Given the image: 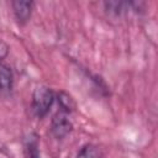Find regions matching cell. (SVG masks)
Here are the masks:
<instances>
[{
  "label": "cell",
  "mask_w": 158,
  "mask_h": 158,
  "mask_svg": "<svg viewBox=\"0 0 158 158\" xmlns=\"http://www.w3.org/2000/svg\"><path fill=\"white\" fill-rule=\"evenodd\" d=\"M56 99V94L53 93V90L48 86L44 85H40L33 90L32 94V102H31V107H32V112L35 114L36 117L42 118L44 117Z\"/></svg>",
  "instance_id": "6da1fadb"
},
{
  "label": "cell",
  "mask_w": 158,
  "mask_h": 158,
  "mask_svg": "<svg viewBox=\"0 0 158 158\" xmlns=\"http://www.w3.org/2000/svg\"><path fill=\"white\" fill-rule=\"evenodd\" d=\"M72 130H73V123L68 118V114L59 110L53 115L51 120V133L54 136V138L62 139L67 135H69Z\"/></svg>",
  "instance_id": "7a4b0ae2"
},
{
  "label": "cell",
  "mask_w": 158,
  "mask_h": 158,
  "mask_svg": "<svg viewBox=\"0 0 158 158\" xmlns=\"http://www.w3.org/2000/svg\"><path fill=\"white\" fill-rule=\"evenodd\" d=\"M11 6H12V11H14V15H15L17 22L20 25H25L32 15L33 1L15 0V1L11 2Z\"/></svg>",
  "instance_id": "3957f363"
},
{
  "label": "cell",
  "mask_w": 158,
  "mask_h": 158,
  "mask_svg": "<svg viewBox=\"0 0 158 158\" xmlns=\"http://www.w3.org/2000/svg\"><path fill=\"white\" fill-rule=\"evenodd\" d=\"M14 74L9 65L0 63V93H7L12 89Z\"/></svg>",
  "instance_id": "277c9868"
},
{
  "label": "cell",
  "mask_w": 158,
  "mask_h": 158,
  "mask_svg": "<svg viewBox=\"0 0 158 158\" xmlns=\"http://www.w3.org/2000/svg\"><path fill=\"white\" fill-rule=\"evenodd\" d=\"M56 99L58 101V105H59V110L65 112V114H72L74 110H75V101L73 99V96L65 91H58L56 94Z\"/></svg>",
  "instance_id": "5b68a950"
},
{
  "label": "cell",
  "mask_w": 158,
  "mask_h": 158,
  "mask_svg": "<svg viewBox=\"0 0 158 158\" xmlns=\"http://www.w3.org/2000/svg\"><path fill=\"white\" fill-rule=\"evenodd\" d=\"M77 158H102V152L96 144L88 143L79 149Z\"/></svg>",
  "instance_id": "8992f818"
},
{
  "label": "cell",
  "mask_w": 158,
  "mask_h": 158,
  "mask_svg": "<svg viewBox=\"0 0 158 158\" xmlns=\"http://www.w3.org/2000/svg\"><path fill=\"white\" fill-rule=\"evenodd\" d=\"M27 149H28L30 158H38V141L36 135H31L27 142Z\"/></svg>",
  "instance_id": "52a82bcc"
},
{
  "label": "cell",
  "mask_w": 158,
  "mask_h": 158,
  "mask_svg": "<svg viewBox=\"0 0 158 158\" xmlns=\"http://www.w3.org/2000/svg\"><path fill=\"white\" fill-rule=\"evenodd\" d=\"M9 51H10V47H9V44L5 42V41H2V40H0V63L7 57V54H9Z\"/></svg>",
  "instance_id": "ba28073f"
},
{
  "label": "cell",
  "mask_w": 158,
  "mask_h": 158,
  "mask_svg": "<svg viewBox=\"0 0 158 158\" xmlns=\"http://www.w3.org/2000/svg\"><path fill=\"white\" fill-rule=\"evenodd\" d=\"M0 158H10V154L5 148H0Z\"/></svg>",
  "instance_id": "9c48e42d"
}]
</instances>
